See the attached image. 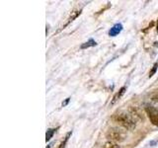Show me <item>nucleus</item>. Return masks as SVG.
<instances>
[{
  "label": "nucleus",
  "instance_id": "obj_1",
  "mask_svg": "<svg viewBox=\"0 0 158 148\" xmlns=\"http://www.w3.org/2000/svg\"><path fill=\"white\" fill-rule=\"evenodd\" d=\"M112 118L118 125H121L122 127L127 130H135L136 126V121L132 117L131 113H127L125 112H118L114 113Z\"/></svg>",
  "mask_w": 158,
  "mask_h": 148
},
{
  "label": "nucleus",
  "instance_id": "obj_2",
  "mask_svg": "<svg viewBox=\"0 0 158 148\" xmlns=\"http://www.w3.org/2000/svg\"><path fill=\"white\" fill-rule=\"evenodd\" d=\"M106 136L109 139V141L120 143V142L125 141V139L127 138V133L125 130H123L118 127H112L107 131Z\"/></svg>",
  "mask_w": 158,
  "mask_h": 148
},
{
  "label": "nucleus",
  "instance_id": "obj_3",
  "mask_svg": "<svg viewBox=\"0 0 158 148\" xmlns=\"http://www.w3.org/2000/svg\"><path fill=\"white\" fill-rule=\"evenodd\" d=\"M144 111L152 125L158 126V109L155 107L146 105L144 108Z\"/></svg>",
  "mask_w": 158,
  "mask_h": 148
},
{
  "label": "nucleus",
  "instance_id": "obj_4",
  "mask_svg": "<svg viewBox=\"0 0 158 148\" xmlns=\"http://www.w3.org/2000/svg\"><path fill=\"white\" fill-rule=\"evenodd\" d=\"M130 113L132 116V117L135 118L136 121L144 120V117H143L141 111L137 107H131L130 108Z\"/></svg>",
  "mask_w": 158,
  "mask_h": 148
},
{
  "label": "nucleus",
  "instance_id": "obj_5",
  "mask_svg": "<svg viewBox=\"0 0 158 148\" xmlns=\"http://www.w3.org/2000/svg\"><path fill=\"white\" fill-rule=\"evenodd\" d=\"M122 29H123V26H122V25H121V24H117V25H115V26H114V27L110 30V32H109V34H110V36L115 37V36H117V35L122 31Z\"/></svg>",
  "mask_w": 158,
  "mask_h": 148
},
{
  "label": "nucleus",
  "instance_id": "obj_6",
  "mask_svg": "<svg viewBox=\"0 0 158 148\" xmlns=\"http://www.w3.org/2000/svg\"><path fill=\"white\" fill-rule=\"evenodd\" d=\"M126 90H127V88L126 87H122L121 89H120V91H118L115 96H114V98H113V101H112V104H115L118 100H120V99L123 97V95L125 94V92H126Z\"/></svg>",
  "mask_w": 158,
  "mask_h": 148
},
{
  "label": "nucleus",
  "instance_id": "obj_7",
  "mask_svg": "<svg viewBox=\"0 0 158 148\" xmlns=\"http://www.w3.org/2000/svg\"><path fill=\"white\" fill-rule=\"evenodd\" d=\"M80 13H81V10H74L73 12H71V15L69 16V18H68V21L66 22V24H65V26L66 25H68L70 22H72L74 19H76L79 15H80Z\"/></svg>",
  "mask_w": 158,
  "mask_h": 148
},
{
  "label": "nucleus",
  "instance_id": "obj_8",
  "mask_svg": "<svg viewBox=\"0 0 158 148\" xmlns=\"http://www.w3.org/2000/svg\"><path fill=\"white\" fill-rule=\"evenodd\" d=\"M104 148H121L120 145L118 143H115L113 141H107L105 144H104Z\"/></svg>",
  "mask_w": 158,
  "mask_h": 148
},
{
  "label": "nucleus",
  "instance_id": "obj_9",
  "mask_svg": "<svg viewBox=\"0 0 158 148\" xmlns=\"http://www.w3.org/2000/svg\"><path fill=\"white\" fill-rule=\"evenodd\" d=\"M71 135V132H68L67 134H66V136L64 137V140L60 143V145H59V147L58 148H64L65 147V144H66V142L68 141V138H69V136Z\"/></svg>",
  "mask_w": 158,
  "mask_h": 148
},
{
  "label": "nucleus",
  "instance_id": "obj_10",
  "mask_svg": "<svg viewBox=\"0 0 158 148\" xmlns=\"http://www.w3.org/2000/svg\"><path fill=\"white\" fill-rule=\"evenodd\" d=\"M54 131H56V130H52V128L47 131V134H46V140H47V141H48V140L52 137Z\"/></svg>",
  "mask_w": 158,
  "mask_h": 148
},
{
  "label": "nucleus",
  "instance_id": "obj_11",
  "mask_svg": "<svg viewBox=\"0 0 158 148\" xmlns=\"http://www.w3.org/2000/svg\"><path fill=\"white\" fill-rule=\"evenodd\" d=\"M96 44V42H94L93 39H90L88 43H85V44H83V46H81V48H85V47H88L90 46H95Z\"/></svg>",
  "mask_w": 158,
  "mask_h": 148
},
{
  "label": "nucleus",
  "instance_id": "obj_12",
  "mask_svg": "<svg viewBox=\"0 0 158 148\" xmlns=\"http://www.w3.org/2000/svg\"><path fill=\"white\" fill-rule=\"evenodd\" d=\"M157 67H158V63L155 62V63H154V65H153V67H152V69H151V71L149 72V77H152L153 75H154L155 72H156V70H157Z\"/></svg>",
  "mask_w": 158,
  "mask_h": 148
},
{
  "label": "nucleus",
  "instance_id": "obj_13",
  "mask_svg": "<svg viewBox=\"0 0 158 148\" xmlns=\"http://www.w3.org/2000/svg\"><path fill=\"white\" fill-rule=\"evenodd\" d=\"M156 29H157V31H158V20H157V25H156Z\"/></svg>",
  "mask_w": 158,
  "mask_h": 148
}]
</instances>
